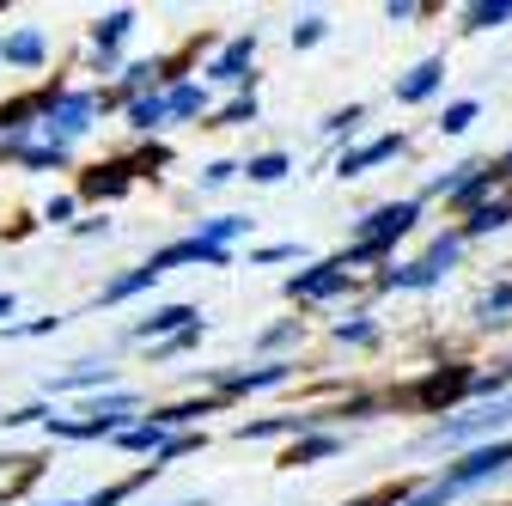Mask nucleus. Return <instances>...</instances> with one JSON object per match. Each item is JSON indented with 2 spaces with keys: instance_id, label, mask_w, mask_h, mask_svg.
Masks as SVG:
<instances>
[{
  "instance_id": "nucleus-1",
  "label": "nucleus",
  "mask_w": 512,
  "mask_h": 506,
  "mask_svg": "<svg viewBox=\"0 0 512 506\" xmlns=\"http://www.w3.org/2000/svg\"><path fill=\"white\" fill-rule=\"evenodd\" d=\"M512 427V397H500V403H476V409H464V415H439V427L421 439V446H470V439H482V446H494V433H506Z\"/></svg>"
},
{
  "instance_id": "nucleus-2",
  "label": "nucleus",
  "mask_w": 512,
  "mask_h": 506,
  "mask_svg": "<svg viewBox=\"0 0 512 506\" xmlns=\"http://www.w3.org/2000/svg\"><path fill=\"white\" fill-rule=\"evenodd\" d=\"M415 220H421V196L384 202V208H372L366 220H354V244H372V250H384V257H391L397 238H409V232H415Z\"/></svg>"
},
{
  "instance_id": "nucleus-3",
  "label": "nucleus",
  "mask_w": 512,
  "mask_h": 506,
  "mask_svg": "<svg viewBox=\"0 0 512 506\" xmlns=\"http://www.w3.org/2000/svg\"><path fill=\"white\" fill-rule=\"evenodd\" d=\"M506 177H500V165H482V159H470V165H452V171H439L433 177V196H445V202H458V208H488V196L500 189Z\"/></svg>"
},
{
  "instance_id": "nucleus-4",
  "label": "nucleus",
  "mask_w": 512,
  "mask_h": 506,
  "mask_svg": "<svg viewBox=\"0 0 512 506\" xmlns=\"http://www.w3.org/2000/svg\"><path fill=\"white\" fill-rule=\"evenodd\" d=\"M92 116H98V98L92 92H43V135H55V141H80L86 129H92Z\"/></svg>"
},
{
  "instance_id": "nucleus-5",
  "label": "nucleus",
  "mask_w": 512,
  "mask_h": 506,
  "mask_svg": "<svg viewBox=\"0 0 512 506\" xmlns=\"http://www.w3.org/2000/svg\"><path fill=\"white\" fill-rule=\"evenodd\" d=\"M500 470H512V439H494V446L464 452L452 470H439V482H452V494H464V488H476V482H494Z\"/></svg>"
},
{
  "instance_id": "nucleus-6",
  "label": "nucleus",
  "mask_w": 512,
  "mask_h": 506,
  "mask_svg": "<svg viewBox=\"0 0 512 506\" xmlns=\"http://www.w3.org/2000/svg\"><path fill=\"white\" fill-rule=\"evenodd\" d=\"M348 263L342 257H330V263H311V269H299L293 281H287V299H299V305H317V299H336L342 287H348Z\"/></svg>"
},
{
  "instance_id": "nucleus-7",
  "label": "nucleus",
  "mask_w": 512,
  "mask_h": 506,
  "mask_svg": "<svg viewBox=\"0 0 512 506\" xmlns=\"http://www.w3.org/2000/svg\"><path fill=\"white\" fill-rule=\"evenodd\" d=\"M299 366L293 360H263V366H232V372H214V391H226V397H244V391H275V385H287Z\"/></svg>"
},
{
  "instance_id": "nucleus-8",
  "label": "nucleus",
  "mask_w": 512,
  "mask_h": 506,
  "mask_svg": "<svg viewBox=\"0 0 512 506\" xmlns=\"http://www.w3.org/2000/svg\"><path fill=\"white\" fill-rule=\"evenodd\" d=\"M183 330H202V311H196V305H153V311H147V318L128 330V336L159 348V342H177Z\"/></svg>"
},
{
  "instance_id": "nucleus-9",
  "label": "nucleus",
  "mask_w": 512,
  "mask_h": 506,
  "mask_svg": "<svg viewBox=\"0 0 512 506\" xmlns=\"http://www.w3.org/2000/svg\"><path fill=\"white\" fill-rule=\"evenodd\" d=\"M476 378H482L476 366H452V372L439 366V372L427 378V385L415 391V403H427V409H445V403H458V397H476Z\"/></svg>"
},
{
  "instance_id": "nucleus-10",
  "label": "nucleus",
  "mask_w": 512,
  "mask_h": 506,
  "mask_svg": "<svg viewBox=\"0 0 512 506\" xmlns=\"http://www.w3.org/2000/svg\"><path fill=\"white\" fill-rule=\"evenodd\" d=\"M439 80H445V55H427V61H415V68L397 80V104H427V98L439 92Z\"/></svg>"
},
{
  "instance_id": "nucleus-11",
  "label": "nucleus",
  "mask_w": 512,
  "mask_h": 506,
  "mask_svg": "<svg viewBox=\"0 0 512 506\" xmlns=\"http://www.w3.org/2000/svg\"><path fill=\"white\" fill-rule=\"evenodd\" d=\"M397 153H403V135H378V141H366V147H348V153L336 159V177H360V171L397 159Z\"/></svg>"
},
{
  "instance_id": "nucleus-12",
  "label": "nucleus",
  "mask_w": 512,
  "mask_h": 506,
  "mask_svg": "<svg viewBox=\"0 0 512 506\" xmlns=\"http://www.w3.org/2000/svg\"><path fill=\"white\" fill-rule=\"evenodd\" d=\"M98 385H116V366L110 360H80V366L49 378V397H61V391H98Z\"/></svg>"
},
{
  "instance_id": "nucleus-13",
  "label": "nucleus",
  "mask_w": 512,
  "mask_h": 506,
  "mask_svg": "<svg viewBox=\"0 0 512 506\" xmlns=\"http://www.w3.org/2000/svg\"><path fill=\"white\" fill-rule=\"evenodd\" d=\"M250 55H256V31L232 37V43L214 55V68H208V74H214L220 86H244V80H250V74H244V68H250Z\"/></svg>"
},
{
  "instance_id": "nucleus-14",
  "label": "nucleus",
  "mask_w": 512,
  "mask_h": 506,
  "mask_svg": "<svg viewBox=\"0 0 512 506\" xmlns=\"http://www.w3.org/2000/svg\"><path fill=\"white\" fill-rule=\"evenodd\" d=\"M439 263H427V257H415V263H397V269H384L378 275V287H403V293H427V287H439Z\"/></svg>"
},
{
  "instance_id": "nucleus-15",
  "label": "nucleus",
  "mask_w": 512,
  "mask_h": 506,
  "mask_svg": "<svg viewBox=\"0 0 512 506\" xmlns=\"http://www.w3.org/2000/svg\"><path fill=\"white\" fill-rule=\"evenodd\" d=\"M128 183H135V165H128V159H116V165H98V171H86V183H80V189H86L92 202H110V196H122Z\"/></svg>"
},
{
  "instance_id": "nucleus-16",
  "label": "nucleus",
  "mask_w": 512,
  "mask_h": 506,
  "mask_svg": "<svg viewBox=\"0 0 512 506\" xmlns=\"http://www.w3.org/2000/svg\"><path fill=\"white\" fill-rule=\"evenodd\" d=\"M135 31V13L128 7H116V13H104L98 25H92V49H98V61H116V49H122V37Z\"/></svg>"
},
{
  "instance_id": "nucleus-17",
  "label": "nucleus",
  "mask_w": 512,
  "mask_h": 506,
  "mask_svg": "<svg viewBox=\"0 0 512 506\" xmlns=\"http://www.w3.org/2000/svg\"><path fill=\"white\" fill-rule=\"evenodd\" d=\"M342 452V433H305V439H293V452L281 458L287 470H305V464H324V458H336Z\"/></svg>"
},
{
  "instance_id": "nucleus-18",
  "label": "nucleus",
  "mask_w": 512,
  "mask_h": 506,
  "mask_svg": "<svg viewBox=\"0 0 512 506\" xmlns=\"http://www.w3.org/2000/svg\"><path fill=\"white\" fill-rule=\"evenodd\" d=\"M43 31H13V37H0V61H13V68H43Z\"/></svg>"
},
{
  "instance_id": "nucleus-19",
  "label": "nucleus",
  "mask_w": 512,
  "mask_h": 506,
  "mask_svg": "<svg viewBox=\"0 0 512 506\" xmlns=\"http://www.w3.org/2000/svg\"><path fill=\"white\" fill-rule=\"evenodd\" d=\"M171 439H177L171 427H159V421H135L128 433H116V446H122V452H153V458H165Z\"/></svg>"
},
{
  "instance_id": "nucleus-20",
  "label": "nucleus",
  "mask_w": 512,
  "mask_h": 506,
  "mask_svg": "<svg viewBox=\"0 0 512 506\" xmlns=\"http://www.w3.org/2000/svg\"><path fill=\"white\" fill-rule=\"evenodd\" d=\"M159 281V269L153 263H141V269H128V275H116V281H104V293H98V305H122V299H135V293H147Z\"/></svg>"
},
{
  "instance_id": "nucleus-21",
  "label": "nucleus",
  "mask_w": 512,
  "mask_h": 506,
  "mask_svg": "<svg viewBox=\"0 0 512 506\" xmlns=\"http://www.w3.org/2000/svg\"><path fill=\"white\" fill-rule=\"evenodd\" d=\"M165 116H171V104H165L159 92H141L135 104H128V129H135V135H153Z\"/></svg>"
},
{
  "instance_id": "nucleus-22",
  "label": "nucleus",
  "mask_w": 512,
  "mask_h": 506,
  "mask_svg": "<svg viewBox=\"0 0 512 506\" xmlns=\"http://www.w3.org/2000/svg\"><path fill=\"white\" fill-rule=\"evenodd\" d=\"M153 476H159V464H141V470H135V476H128V482H116V488H98V494H86L80 506H122L128 494H141V488H147Z\"/></svg>"
},
{
  "instance_id": "nucleus-23",
  "label": "nucleus",
  "mask_w": 512,
  "mask_h": 506,
  "mask_svg": "<svg viewBox=\"0 0 512 506\" xmlns=\"http://www.w3.org/2000/svg\"><path fill=\"white\" fill-rule=\"evenodd\" d=\"M494 25H512V0H470L464 7V31H494Z\"/></svg>"
},
{
  "instance_id": "nucleus-24",
  "label": "nucleus",
  "mask_w": 512,
  "mask_h": 506,
  "mask_svg": "<svg viewBox=\"0 0 512 506\" xmlns=\"http://www.w3.org/2000/svg\"><path fill=\"white\" fill-rule=\"evenodd\" d=\"M506 220H512V202H488V208H476L458 232H464V238H488V232H500Z\"/></svg>"
},
{
  "instance_id": "nucleus-25",
  "label": "nucleus",
  "mask_w": 512,
  "mask_h": 506,
  "mask_svg": "<svg viewBox=\"0 0 512 506\" xmlns=\"http://www.w3.org/2000/svg\"><path fill=\"white\" fill-rule=\"evenodd\" d=\"M482 116V104L476 98H458V104H445V116H439V135H470V122Z\"/></svg>"
},
{
  "instance_id": "nucleus-26",
  "label": "nucleus",
  "mask_w": 512,
  "mask_h": 506,
  "mask_svg": "<svg viewBox=\"0 0 512 506\" xmlns=\"http://www.w3.org/2000/svg\"><path fill=\"white\" fill-rule=\"evenodd\" d=\"M238 232H250V220H244V214H220V220H202V232H196V238H208V244H220V250H226Z\"/></svg>"
},
{
  "instance_id": "nucleus-27",
  "label": "nucleus",
  "mask_w": 512,
  "mask_h": 506,
  "mask_svg": "<svg viewBox=\"0 0 512 506\" xmlns=\"http://www.w3.org/2000/svg\"><path fill=\"white\" fill-rule=\"evenodd\" d=\"M238 122H256V92H238L226 110H214L208 129H238Z\"/></svg>"
},
{
  "instance_id": "nucleus-28",
  "label": "nucleus",
  "mask_w": 512,
  "mask_h": 506,
  "mask_svg": "<svg viewBox=\"0 0 512 506\" xmlns=\"http://www.w3.org/2000/svg\"><path fill=\"white\" fill-rule=\"evenodd\" d=\"M244 177H250V183H281V177H287V153H256V159L244 165Z\"/></svg>"
},
{
  "instance_id": "nucleus-29",
  "label": "nucleus",
  "mask_w": 512,
  "mask_h": 506,
  "mask_svg": "<svg viewBox=\"0 0 512 506\" xmlns=\"http://www.w3.org/2000/svg\"><path fill=\"white\" fill-rule=\"evenodd\" d=\"M476 397H482V403H500V397H512V360H506L500 372H482V378H476Z\"/></svg>"
},
{
  "instance_id": "nucleus-30",
  "label": "nucleus",
  "mask_w": 512,
  "mask_h": 506,
  "mask_svg": "<svg viewBox=\"0 0 512 506\" xmlns=\"http://www.w3.org/2000/svg\"><path fill=\"white\" fill-rule=\"evenodd\" d=\"M506 311H512V281H506V287H488V293L476 299V318H482V324L506 318Z\"/></svg>"
},
{
  "instance_id": "nucleus-31",
  "label": "nucleus",
  "mask_w": 512,
  "mask_h": 506,
  "mask_svg": "<svg viewBox=\"0 0 512 506\" xmlns=\"http://www.w3.org/2000/svg\"><path fill=\"white\" fill-rule=\"evenodd\" d=\"M336 342H348V348H372V342H378V324H366V318H342V324H336Z\"/></svg>"
},
{
  "instance_id": "nucleus-32",
  "label": "nucleus",
  "mask_w": 512,
  "mask_h": 506,
  "mask_svg": "<svg viewBox=\"0 0 512 506\" xmlns=\"http://www.w3.org/2000/svg\"><path fill=\"white\" fill-rule=\"evenodd\" d=\"M165 104H171V116H196V110H202V86H189V80H177V86L165 92Z\"/></svg>"
},
{
  "instance_id": "nucleus-33",
  "label": "nucleus",
  "mask_w": 512,
  "mask_h": 506,
  "mask_svg": "<svg viewBox=\"0 0 512 506\" xmlns=\"http://www.w3.org/2000/svg\"><path fill=\"white\" fill-rule=\"evenodd\" d=\"M208 409H214V403H171V409H153V421H159V427H171V433H177V427H183V421H196V415H208Z\"/></svg>"
},
{
  "instance_id": "nucleus-34",
  "label": "nucleus",
  "mask_w": 512,
  "mask_h": 506,
  "mask_svg": "<svg viewBox=\"0 0 512 506\" xmlns=\"http://www.w3.org/2000/svg\"><path fill=\"white\" fill-rule=\"evenodd\" d=\"M324 31H330V25H324V13H305V19L293 25V49H311V43H324Z\"/></svg>"
},
{
  "instance_id": "nucleus-35",
  "label": "nucleus",
  "mask_w": 512,
  "mask_h": 506,
  "mask_svg": "<svg viewBox=\"0 0 512 506\" xmlns=\"http://www.w3.org/2000/svg\"><path fill=\"white\" fill-rule=\"evenodd\" d=\"M366 116V104H348V110H336V116H324V135L336 141V135H354V122Z\"/></svg>"
},
{
  "instance_id": "nucleus-36",
  "label": "nucleus",
  "mask_w": 512,
  "mask_h": 506,
  "mask_svg": "<svg viewBox=\"0 0 512 506\" xmlns=\"http://www.w3.org/2000/svg\"><path fill=\"white\" fill-rule=\"evenodd\" d=\"M238 171H244V165H232V159H214V165L202 171V189H220V183H232Z\"/></svg>"
},
{
  "instance_id": "nucleus-37",
  "label": "nucleus",
  "mask_w": 512,
  "mask_h": 506,
  "mask_svg": "<svg viewBox=\"0 0 512 506\" xmlns=\"http://www.w3.org/2000/svg\"><path fill=\"white\" fill-rule=\"evenodd\" d=\"M299 257V244H263V250H250V263H287Z\"/></svg>"
},
{
  "instance_id": "nucleus-38",
  "label": "nucleus",
  "mask_w": 512,
  "mask_h": 506,
  "mask_svg": "<svg viewBox=\"0 0 512 506\" xmlns=\"http://www.w3.org/2000/svg\"><path fill=\"white\" fill-rule=\"evenodd\" d=\"M74 208H80L74 196H55V202L43 208V220H55V226H68V220H74Z\"/></svg>"
},
{
  "instance_id": "nucleus-39",
  "label": "nucleus",
  "mask_w": 512,
  "mask_h": 506,
  "mask_svg": "<svg viewBox=\"0 0 512 506\" xmlns=\"http://www.w3.org/2000/svg\"><path fill=\"white\" fill-rule=\"evenodd\" d=\"M384 19H391V25H409V19H421V7H415V0H391V7H384Z\"/></svg>"
},
{
  "instance_id": "nucleus-40",
  "label": "nucleus",
  "mask_w": 512,
  "mask_h": 506,
  "mask_svg": "<svg viewBox=\"0 0 512 506\" xmlns=\"http://www.w3.org/2000/svg\"><path fill=\"white\" fill-rule=\"evenodd\" d=\"M293 336H299V318H287V324L263 330V348H281V342H293Z\"/></svg>"
},
{
  "instance_id": "nucleus-41",
  "label": "nucleus",
  "mask_w": 512,
  "mask_h": 506,
  "mask_svg": "<svg viewBox=\"0 0 512 506\" xmlns=\"http://www.w3.org/2000/svg\"><path fill=\"white\" fill-rule=\"evenodd\" d=\"M13 305H19L13 293H0V318H13Z\"/></svg>"
},
{
  "instance_id": "nucleus-42",
  "label": "nucleus",
  "mask_w": 512,
  "mask_h": 506,
  "mask_svg": "<svg viewBox=\"0 0 512 506\" xmlns=\"http://www.w3.org/2000/svg\"><path fill=\"white\" fill-rule=\"evenodd\" d=\"M500 177H512V153H506V159H500Z\"/></svg>"
},
{
  "instance_id": "nucleus-43",
  "label": "nucleus",
  "mask_w": 512,
  "mask_h": 506,
  "mask_svg": "<svg viewBox=\"0 0 512 506\" xmlns=\"http://www.w3.org/2000/svg\"><path fill=\"white\" fill-rule=\"evenodd\" d=\"M177 506H208V500H177Z\"/></svg>"
}]
</instances>
